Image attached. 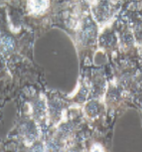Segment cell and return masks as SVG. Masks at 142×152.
I'll list each match as a JSON object with an SVG mask.
<instances>
[{
	"label": "cell",
	"mask_w": 142,
	"mask_h": 152,
	"mask_svg": "<svg viewBox=\"0 0 142 152\" xmlns=\"http://www.w3.org/2000/svg\"><path fill=\"white\" fill-rule=\"evenodd\" d=\"M92 25L93 24H90V23L84 24V26L82 28V31H81V40L83 42H86V43L92 42V39L95 37V30Z\"/></svg>",
	"instance_id": "obj_3"
},
{
	"label": "cell",
	"mask_w": 142,
	"mask_h": 152,
	"mask_svg": "<svg viewBox=\"0 0 142 152\" xmlns=\"http://www.w3.org/2000/svg\"><path fill=\"white\" fill-rule=\"evenodd\" d=\"M30 2L31 8L36 13L43 12L48 6V0H30Z\"/></svg>",
	"instance_id": "obj_6"
},
{
	"label": "cell",
	"mask_w": 142,
	"mask_h": 152,
	"mask_svg": "<svg viewBox=\"0 0 142 152\" xmlns=\"http://www.w3.org/2000/svg\"><path fill=\"white\" fill-rule=\"evenodd\" d=\"M84 113L90 118H95L100 113V104L96 100H92L87 102L84 107Z\"/></svg>",
	"instance_id": "obj_4"
},
{
	"label": "cell",
	"mask_w": 142,
	"mask_h": 152,
	"mask_svg": "<svg viewBox=\"0 0 142 152\" xmlns=\"http://www.w3.org/2000/svg\"><path fill=\"white\" fill-rule=\"evenodd\" d=\"M32 117L36 122L44 121L48 118V104L45 97H38L31 104Z\"/></svg>",
	"instance_id": "obj_1"
},
{
	"label": "cell",
	"mask_w": 142,
	"mask_h": 152,
	"mask_svg": "<svg viewBox=\"0 0 142 152\" xmlns=\"http://www.w3.org/2000/svg\"><path fill=\"white\" fill-rule=\"evenodd\" d=\"M0 48L1 51L5 54H9L14 50L15 48V43L14 40L10 36L4 35L0 38Z\"/></svg>",
	"instance_id": "obj_5"
},
{
	"label": "cell",
	"mask_w": 142,
	"mask_h": 152,
	"mask_svg": "<svg viewBox=\"0 0 142 152\" xmlns=\"http://www.w3.org/2000/svg\"><path fill=\"white\" fill-rule=\"evenodd\" d=\"M21 133L25 142L28 144H33L39 135V129L35 120L32 119L25 122L21 127Z\"/></svg>",
	"instance_id": "obj_2"
},
{
	"label": "cell",
	"mask_w": 142,
	"mask_h": 152,
	"mask_svg": "<svg viewBox=\"0 0 142 152\" xmlns=\"http://www.w3.org/2000/svg\"><path fill=\"white\" fill-rule=\"evenodd\" d=\"M0 149H1V147H0Z\"/></svg>",
	"instance_id": "obj_8"
},
{
	"label": "cell",
	"mask_w": 142,
	"mask_h": 152,
	"mask_svg": "<svg viewBox=\"0 0 142 152\" xmlns=\"http://www.w3.org/2000/svg\"><path fill=\"white\" fill-rule=\"evenodd\" d=\"M81 1H83V2H84V1H86V0H81Z\"/></svg>",
	"instance_id": "obj_7"
}]
</instances>
